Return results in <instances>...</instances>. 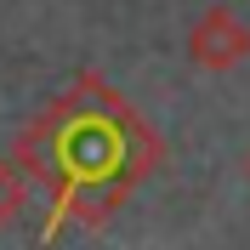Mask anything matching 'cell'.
<instances>
[{"mask_svg":"<svg viewBox=\"0 0 250 250\" xmlns=\"http://www.w3.org/2000/svg\"><path fill=\"white\" fill-rule=\"evenodd\" d=\"M125 114L120 91H103V103H97L91 114L80 108V103H68L62 97V137H57V159H62V171H74L85 188H103V205H120L125 193H131V182H137L148 165L159 159V142L148 137V125H125V137L108 142V125ZM80 188V193H85Z\"/></svg>","mask_w":250,"mask_h":250,"instance_id":"1","label":"cell"},{"mask_svg":"<svg viewBox=\"0 0 250 250\" xmlns=\"http://www.w3.org/2000/svg\"><path fill=\"white\" fill-rule=\"evenodd\" d=\"M245 57H250V23L233 6H210L205 17H193V29H188V62L199 74H233Z\"/></svg>","mask_w":250,"mask_h":250,"instance_id":"2","label":"cell"},{"mask_svg":"<svg viewBox=\"0 0 250 250\" xmlns=\"http://www.w3.org/2000/svg\"><path fill=\"white\" fill-rule=\"evenodd\" d=\"M23 205H29V171L12 165V159H0V233L23 216Z\"/></svg>","mask_w":250,"mask_h":250,"instance_id":"3","label":"cell"},{"mask_svg":"<svg viewBox=\"0 0 250 250\" xmlns=\"http://www.w3.org/2000/svg\"><path fill=\"white\" fill-rule=\"evenodd\" d=\"M245 176H250V154H245Z\"/></svg>","mask_w":250,"mask_h":250,"instance_id":"4","label":"cell"}]
</instances>
